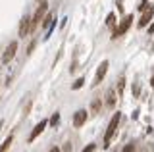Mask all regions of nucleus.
Wrapping results in <instances>:
<instances>
[{
  "label": "nucleus",
  "mask_w": 154,
  "mask_h": 152,
  "mask_svg": "<svg viewBox=\"0 0 154 152\" xmlns=\"http://www.w3.org/2000/svg\"><path fill=\"white\" fill-rule=\"evenodd\" d=\"M29 33H31V17L25 16L19 23V37H27Z\"/></svg>",
  "instance_id": "nucleus-7"
},
{
  "label": "nucleus",
  "mask_w": 154,
  "mask_h": 152,
  "mask_svg": "<svg viewBox=\"0 0 154 152\" xmlns=\"http://www.w3.org/2000/svg\"><path fill=\"white\" fill-rule=\"evenodd\" d=\"M152 16H154V8L150 6V4H148V6L143 10V16H141V20H139L137 25H139V27H146L148 23L152 21Z\"/></svg>",
  "instance_id": "nucleus-6"
},
{
  "label": "nucleus",
  "mask_w": 154,
  "mask_h": 152,
  "mask_svg": "<svg viewBox=\"0 0 154 152\" xmlns=\"http://www.w3.org/2000/svg\"><path fill=\"white\" fill-rule=\"evenodd\" d=\"M119 112L118 114H114L112 116V120H110L108 123V129H106V135H104V146H110V142H112V137H114V133L116 129H118V123H119Z\"/></svg>",
  "instance_id": "nucleus-1"
},
{
  "label": "nucleus",
  "mask_w": 154,
  "mask_h": 152,
  "mask_svg": "<svg viewBox=\"0 0 154 152\" xmlns=\"http://www.w3.org/2000/svg\"><path fill=\"white\" fill-rule=\"evenodd\" d=\"M100 108H102V98H94L93 104H91V114L96 116V114L100 112Z\"/></svg>",
  "instance_id": "nucleus-12"
},
{
  "label": "nucleus",
  "mask_w": 154,
  "mask_h": 152,
  "mask_svg": "<svg viewBox=\"0 0 154 152\" xmlns=\"http://www.w3.org/2000/svg\"><path fill=\"white\" fill-rule=\"evenodd\" d=\"M87 110H77L75 112V116H73V125L75 127H81V125H85V121H87Z\"/></svg>",
  "instance_id": "nucleus-9"
},
{
  "label": "nucleus",
  "mask_w": 154,
  "mask_h": 152,
  "mask_svg": "<svg viewBox=\"0 0 154 152\" xmlns=\"http://www.w3.org/2000/svg\"><path fill=\"white\" fill-rule=\"evenodd\" d=\"M50 152H60V148H58V146H54V148H50Z\"/></svg>",
  "instance_id": "nucleus-20"
},
{
  "label": "nucleus",
  "mask_w": 154,
  "mask_h": 152,
  "mask_svg": "<svg viewBox=\"0 0 154 152\" xmlns=\"http://www.w3.org/2000/svg\"><path fill=\"white\" fill-rule=\"evenodd\" d=\"M83 83H85V79H83V77H79V79H77V81H75L73 85H71V89H73V91H77V89H81V87H83Z\"/></svg>",
  "instance_id": "nucleus-15"
},
{
  "label": "nucleus",
  "mask_w": 154,
  "mask_h": 152,
  "mask_svg": "<svg viewBox=\"0 0 154 152\" xmlns=\"http://www.w3.org/2000/svg\"><path fill=\"white\" fill-rule=\"evenodd\" d=\"M16 52H17V41H12V42L6 46L4 54H2V62H4V64H10V60H14Z\"/></svg>",
  "instance_id": "nucleus-5"
},
{
  "label": "nucleus",
  "mask_w": 154,
  "mask_h": 152,
  "mask_svg": "<svg viewBox=\"0 0 154 152\" xmlns=\"http://www.w3.org/2000/svg\"><path fill=\"white\" fill-rule=\"evenodd\" d=\"M58 121H60V114H58V112H56V114H54V116H52V120H50V123H52V125H56V123H58Z\"/></svg>",
  "instance_id": "nucleus-18"
},
{
  "label": "nucleus",
  "mask_w": 154,
  "mask_h": 152,
  "mask_svg": "<svg viewBox=\"0 0 154 152\" xmlns=\"http://www.w3.org/2000/svg\"><path fill=\"white\" fill-rule=\"evenodd\" d=\"M52 23H54V16H52V14H45V17L41 20V25L46 27V29H50Z\"/></svg>",
  "instance_id": "nucleus-11"
},
{
  "label": "nucleus",
  "mask_w": 154,
  "mask_h": 152,
  "mask_svg": "<svg viewBox=\"0 0 154 152\" xmlns=\"http://www.w3.org/2000/svg\"><path fill=\"white\" fill-rule=\"evenodd\" d=\"M143 2H148V0H143Z\"/></svg>",
  "instance_id": "nucleus-22"
},
{
  "label": "nucleus",
  "mask_w": 154,
  "mask_h": 152,
  "mask_svg": "<svg viewBox=\"0 0 154 152\" xmlns=\"http://www.w3.org/2000/svg\"><path fill=\"white\" fill-rule=\"evenodd\" d=\"M122 152H135V144H133V142H129V144H125Z\"/></svg>",
  "instance_id": "nucleus-16"
},
{
  "label": "nucleus",
  "mask_w": 154,
  "mask_h": 152,
  "mask_svg": "<svg viewBox=\"0 0 154 152\" xmlns=\"http://www.w3.org/2000/svg\"><path fill=\"white\" fill-rule=\"evenodd\" d=\"M148 33H150V35H154V23H152L150 27H148Z\"/></svg>",
  "instance_id": "nucleus-19"
},
{
  "label": "nucleus",
  "mask_w": 154,
  "mask_h": 152,
  "mask_svg": "<svg viewBox=\"0 0 154 152\" xmlns=\"http://www.w3.org/2000/svg\"><path fill=\"white\" fill-rule=\"evenodd\" d=\"M46 125H48V121H46V120H42L41 123H37V125H35V129H33V131H31V135H29V142H33V141H35L37 137L41 135V133L45 131V129H46Z\"/></svg>",
  "instance_id": "nucleus-8"
},
{
  "label": "nucleus",
  "mask_w": 154,
  "mask_h": 152,
  "mask_svg": "<svg viewBox=\"0 0 154 152\" xmlns=\"http://www.w3.org/2000/svg\"><path fill=\"white\" fill-rule=\"evenodd\" d=\"M46 10H48V2L46 0H42L41 2V6L37 8V12H35V16L31 17V31H35L38 25H41V20L45 17V14H46Z\"/></svg>",
  "instance_id": "nucleus-3"
},
{
  "label": "nucleus",
  "mask_w": 154,
  "mask_h": 152,
  "mask_svg": "<svg viewBox=\"0 0 154 152\" xmlns=\"http://www.w3.org/2000/svg\"><path fill=\"white\" fill-rule=\"evenodd\" d=\"M150 85H152V89H154V77H152V79H150Z\"/></svg>",
  "instance_id": "nucleus-21"
},
{
  "label": "nucleus",
  "mask_w": 154,
  "mask_h": 152,
  "mask_svg": "<svg viewBox=\"0 0 154 152\" xmlns=\"http://www.w3.org/2000/svg\"><path fill=\"white\" fill-rule=\"evenodd\" d=\"M94 148H96V144H94V142H91L89 146H85V148H83V152H94Z\"/></svg>",
  "instance_id": "nucleus-17"
},
{
  "label": "nucleus",
  "mask_w": 154,
  "mask_h": 152,
  "mask_svg": "<svg viewBox=\"0 0 154 152\" xmlns=\"http://www.w3.org/2000/svg\"><path fill=\"white\" fill-rule=\"evenodd\" d=\"M131 23H133V16L129 14V16H125L122 21H119V25L114 29V33H112V39H118V37H123L125 33L129 31V27H131Z\"/></svg>",
  "instance_id": "nucleus-2"
},
{
  "label": "nucleus",
  "mask_w": 154,
  "mask_h": 152,
  "mask_svg": "<svg viewBox=\"0 0 154 152\" xmlns=\"http://www.w3.org/2000/svg\"><path fill=\"white\" fill-rule=\"evenodd\" d=\"M108 68H110V62L108 60H102V64L98 65V69H96V75H94V79H93V87H98L100 83H102V79L106 77V73H108Z\"/></svg>",
  "instance_id": "nucleus-4"
},
{
  "label": "nucleus",
  "mask_w": 154,
  "mask_h": 152,
  "mask_svg": "<svg viewBox=\"0 0 154 152\" xmlns=\"http://www.w3.org/2000/svg\"><path fill=\"white\" fill-rule=\"evenodd\" d=\"M12 142H14V135L6 137V141L0 144V152H8V150H10V146H12Z\"/></svg>",
  "instance_id": "nucleus-13"
},
{
  "label": "nucleus",
  "mask_w": 154,
  "mask_h": 152,
  "mask_svg": "<svg viewBox=\"0 0 154 152\" xmlns=\"http://www.w3.org/2000/svg\"><path fill=\"white\" fill-rule=\"evenodd\" d=\"M106 25H108V27L116 25V14H108V17H106Z\"/></svg>",
  "instance_id": "nucleus-14"
},
{
  "label": "nucleus",
  "mask_w": 154,
  "mask_h": 152,
  "mask_svg": "<svg viewBox=\"0 0 154 152\" xmlns=\"http://www.w3.org/2000/svg\"><path fill=\"white\" fill-rule=\"evenodd\" d=\"M106 106L108 108H114L116 106V91L114 89H108V93H106Z\"/></svg>",
  "instance_id": "nucleus-10"
}]
</instances>
